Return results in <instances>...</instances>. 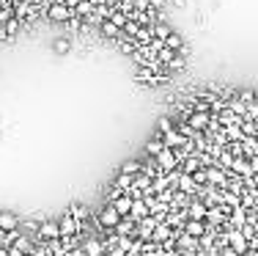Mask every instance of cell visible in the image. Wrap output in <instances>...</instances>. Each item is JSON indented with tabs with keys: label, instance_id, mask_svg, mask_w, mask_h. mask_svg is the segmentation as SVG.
Wrapping results in <instances>:
<instances>
[{
	"label": "cell",
	"instance_id": "obj_15",
	"mask_svg": "<svg viewBox=\"0 0 258 256\" xmlns=\"http://www.w3.org/2000/svg\"><path fill=\"white\" fill-rule=\"evenodd\" d=\"M99 31H102V36H107V39H121V28H115L110 20H104L102 25H99Z\"/></svg>",
	"mask_w": 258,
	"mask_h": 256
},
{
	"label": "cell",
	"instance_id": "obj_24",
	"mask_svg": "<svg viewBox=\"0 0 258 256\" xmlns=\"http://www.w3.org/2000/svg\"><path fill=\"white\" fill-rule=\"evenodd\" d=\"M168 130H173V121L168 119V116H162V119H160V130H157V132H162V135H165Z\"/></svg>",
	"mask_w": 258,
	"mask_h": 256
},
{
	"label": "cell",
	"instance_id": "obj_7",
	"mask_svg": "<svg viewBox=\"0 0 258 256\" xmlns=\"http://www.w3.org/2000/svg\"><path fill=\"white\" fill-rule=\"evenodd\" d=\"M187 124H190L195 132H203V130H209V124H212V113H192L190 119H187Z\"/></svg>",
	"mask_w": 258,
	"mask_h": 256
},
{
	"label": "cell",
	"instance_id": "obj_26",
	"mask_svg": "<svg viewBox=\"0 0 258 256\" xmlns=\"http://www.w3.org/2000/svg\"><path fill=\"white\" fill-rule=\"evenodd\" d=\"M63 3H66V6H69V9H72V11H74V9H77V6H80V3H83V0H63Z\"/></svg>",
	"mask_w": 258,
	"mask_h": 256
},
{
	"label": "cell",
	"instance_id": "obj_11",
	"mask_svg": "<svg viewBox=\"0 0 258 256\" xmlns=\"http://www.w3.org/2000/svg\"><path fill=\"white\" fill-rule=\"evenodd\" d=\"M69 215H72V218L77 220V223H83V220L91 218V209H88L85 204H80V201H74V204L69 207Z\"/></svg>",
	"mask_w": 258,
	"mask_h": 256
},
{
	"label": "cell",
	"instance_id": "obj_22",
	"mask_svg": "<svg viewBox=\"0 0 258 256\" xmlns=\"http://www.w3.org/2000/svg\"><path fill=\"white\" fill-rule=\"evenodd\" d=\"M20 25H22V22H20V20H17V17H11V20H9V22H6V25H3V28H6V33H9V36H11V33H17V28H20Z\"/></svg>",
	"mask_w": 258,
	"mask_h": 256
},
{
	"label": "cell",
	"instance_id": "obj_13",
	"mask_svg": "<svg viewBox=\"0 0 258 256\" xmlns=\"http://www.w3.org/2000/svg\"><path fill=\"white\" fill-rule=\"evenodd\" d=\"M165 47H168V50H173V52H181V50H184V39H181V33H179V31H173L171 36L165 39Z\"/></svg>",
	"mask_w": 258,
	"mask_h": 256
},
{
	"label": "cell",
	"instance_id": "obj_17",
	"mask_svg": "<svg viewBox=\"0 0 258 256\" xmlns=\"http://www.w3.org/2000/svg\"><path fill=\"white\" fill-rule=\"evenodd\" d=\"M187 66V58L184 55H181V52H176V55H173V61L171 63H168V74H173V72H181V69H184Z\"/></svg>",
	"mask_w": 258,
	"mask_h": 256
},
{
	"label": "cell",
	"instance_id": "obj_30",
	"mask_svg": "<svg viewBox=\"0 0 258 256\" xmlns=\"http://www.w3.org/2000/svg\"><path fill=\"white\" fill-rule=\"evenodd\" d=\"M255 138H258V135H255Z\"/></svg>",
	"mask_w": 258,
	"mask_h": 256
},
{
	"label": "cell",
	"instance_id": "obj_14",
	"mask_svg": "<svg viewBox=\"0 0 258 256\" xmlns=\"http://www.w3.org/2000/svg\"><path fill=\"white\" fill-rule=\"evenodd\" d=\"M171 33H173V28L171 25H168V22H157V25H154V39H157V42H162V44H165V39L168 36H171Z\"/></svg>",
	"mask_w": 258,
	"mask_h": 256
},
{
	"label": "cell",
	"instance_id": "obj_3",
	"mask_svg": "<svg viewBox=\"0 0 258 256\" xmlns=\"http://www.w3.org/2000/svg\"><path fill=\"white\" fill-rule=\"evenodd\" d=\"M58 226H61V240H66V237H77L80 234V223L72 218L69 212H63V218L58 220Z\"/></svg>",
	"mask_w": 258,
	"mask_h": 256
},
{
	"label": "cell",
	"instance_id": "obj_6",
	"mask_svg": "<svg viewBox=\"0 0 258 256\" xmlns=\"http://www.w3.org/2000/svg\"><path fill=\"white\" fill-rule=\"evenodd\" d=\"M85 251V256H104V242H102V237H85L83 240V245H80Z\"/></svg>",
	"mask_w": 258,
	"mask_h": 256
},
{
	"label": "cell",
	"instance_id": "obj_21",
	"mask_svg": "<svg viewBox=\"0 0 258 256\" xmlns=\"http://www.w3.org/2000/svg\"><path fill=\"white\" fill-rule=\"evenodd\" d=\"M52 47H55V52H69L72 42H69V39H55V42H52Z\"/></svg>",
	"mask_w": 258,
	"mask_h": 256
},
{
	"label": "cell",
	"instance_id": "obj_19",
	"mask_svg": "<svg viewBox=\"0 0 258 256\" xmlns=\"http://www.w3.org/2000/svg\"><path fill=\"white\" fill-rule=\"evenodd\" d=\"M236 100L242 102L244 108H247V105H253V102H255V91H253V89H242V91L236 94Z\"/></svg>",
	"mask_w": 258,
	"mask_h": 256
},
{
	"label": "cell",
	"instance_id": "obj_9",
	"mask_svg": "<svg viewBox=\"0 0 258 256\" xmlns=\"http://www.w3.org/2000/svg\"><path fill=\"white\" fill-rule=\"evenodd\" d=\"M162 149H165V141H162V132H154L151 135V141L146 143V152H149L151 157H160Z\"/></svg>",
	"mask_w": 258,
	"mask_h": 256
},
{
	"label": "cell",
	"instance_id": "obj_10",
	"mask_svg": "<svg viewBox=\"0 0 258 256\" xmlns=\"http://www.w3.org/2000/svg\"><path fill=\"white\" fill-rule=\"evenodd\" d=\"M118 174H126V177H140V174H143V160H126V162H121Z\"/></svg>",
	"mask_w": 258,
	"mask_h": 256
},
{
	"label": "cell",
	"instance_id": "obj_27",
	"mask_svg": "<svg viewBox=\"0 0 258 256\" xmlns=\"http://www.w3.org/2000/svg\"><path fill=\"white\" fill-rule=\"evenodd\" d=\"M162 6H165V0H151V9H154V11H160Z\"/></svg>",
	"mask_w": 258,
	"mask_h": 256
},
{
	"label": "cell",
	"instance_id": "obj_5",
	"mask_svg": "<svg viewBox=\"0 0 258 256\" xmlns=\"http://www.w3.org/2000/svg\"><path fill=\"white\" fill-rule=\"evenodd\" d=\"M20 229V215L11 212V209H0V231H17Z\"/></svg>",
	"mask_w": 258,
	"mask_h": 256
},
{
	"label": "cell",
	"instance_id": "obj_4",
	"mask_svg": "<svg viewBox=\"0 0 258 256\" xmlns=\"http://www.w3.org/2000/svg\"><path fill=\"white\" fill-rule=\"evenodd\" d=\"M181 231L190 234V237H195V240H201V237L209 231V226H206V220H190V218H187L184 226H181Z\"/></svg>",
	"mask_w": 258,
	"mask_h": 256
},
{
	"label": "cell",
	"instance_id": "obj_23",
	"mask_svg": "<svg viewBox=\"0 0 258 256\" xmlns=\"http://www.w3.org/2000/svg\"><path fill=\"white\" fill-rule=\"evenodd\" d=\"M132 9L135 11H149L151 9V0H132Z\"/></svg>",
	"mask_w": 258,
	"mask_h": 256
},
{
	"label": "cell",
	"instance_id": "obj_16",
	"mask_svg": "<svg viewBox=\"0 0 258 256\" xmlns=\"http://www.w3.org/2000/svg\"><path fill=\"white\" fill-rule=\"evenodd\" d=\"M107 20L113 22L115 28H121V31H124V25L129 22V17H126L124 11H121V9H113V11H110V17H107Z\"/></svg>",
	"mask_w": 258,
	"mask_h": 256
},
{
	"label": "cell",
	"instance_id": "obj_8",
	"mask_svg": "<svg viewBox=\"0 0 258 256\" xmlns=\"http://www.w3.org/2000/svg\"><path fill=\"white\" fill-rule=\"evenodd\" d=\"M115 234H118V237H138V220L121 218V223L115 226Z\"/></svg>",
	"mask_w": 258,
	"mask_h": 256
},
{
	"label": "cell",
	"instance_id": "obj_2",
	"mask_svg": "<svg viewBox=\"0 0 258 256\" xmlns=\"http://www.w3.org/2000/svg\"><path fill=\"white\" fill-rule=\"evenodd\" d=\"M72 14H74V11L69 9L63 0H55V3H50V9H47V17H50L52 22H69V20H72Z\"/></svg>",
	"mask_w": 258,
	"mask_h": 256
},
{
	"label": "cell",
	"instance_id": "obj_1",
	"mask_svg": "<svg viewBox=\"0 0 258 256\" xmlns=\"http://www.w3.org/2000/svg\"><path fill=\"white\" fill-rule=\"evenodd\" d=\"M121 223V215H118V209H115L113 204H102V209H99V226L102 229H115V226Z\"/></svg>",
	"mask_w": 258,
	"mask_h": 256
},
{
	"label": "cell",
	"instance_id": "obj_25",
	"mask_svg": "<svg viewBox=\"0 0 258 256\" xmlns=\"http://www.w3.org/2000/svg\"><path fill=\"white\" fill-rule=\"evenodd\" d=\"M250 160V168H253V174H258V154L255 157H247Z\"/></svg>",
	"mask_w": 258,
	"mask_h": 256
},
{
	"label": "cell",
	"instance_id": "obj_28",
	"mask_svg": "<svg viewBox=\"0 0 258 256\" xmlns=\"http://www.w3.org/2000/svg\"><path fill=\"white\" fill-rule=\"evenodd\" d=\"M255 102H258V91H255Z\"/></svg>",
	"mask_w": 258,
	"mask_h": 256
},
{
	"label": "cell",
	"instance_id": "obj_12",
	"mask_svg": "<svg viewBox=\"0 0 258 256\" xmlns=\"http://www.w3.org/2000/svg\"><path fill=\"white\" fill-rule=\"evenodd\" d=\"M113 185H115V190H121V193H129V190H132V185H135V177H126V174H115Z\"/></svg>",
	"mask_w": 258,
	"mask_h": 256
},
{
	"label": "cell",
	"instance_id": "obj_18",
	"mask_svg": "<svg viewBox=\"0 0 258 256\" xmlns=\"http://www.w3.org/2000/svg\"><path fill=\"white\" fill-rule=\"evenodd\" d=\"M239 127H242V135L244 138H255L258 135V124H255V121H250V119H242V121H239Z\"/></svg>",
	"mask_w": 258,
	"mask_h": 256
},
{
	"label": "cell",
	"instance_id": "obj_29",
	"mask_svg": "<svg viewBox=\"0 0 258 256\" xmlns=\"http://www.w3.org/2000/svg\"><path fill=\"white\" fill-rule=\"evenodd\" d=\"M0 237H3V231H0Z\"/></svg>",
	"mask_w": 258,
	"mask_h": 256
},
{
	"label": "cell",
	"instance_id": "obj_20",
	"mask_svg": "<svg viewBox=\"0 0 258 256\" xmlns=\"http://www.w3.org/2000/svg\"><path fill=\"white\" fill-rule=\"evenodd\" d=\"M192 179H195V185H209V171L206 168H198V171L192 174Z\"/></svg>",
	"mask_w": 258,
	"mask_h": 256
}]
</instances>
